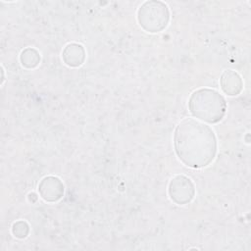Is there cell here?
Here are the masks:
<instances>
[{
    "label": "cell",
    "instance_id": "8992f818",
    "mask_svg": "<svg viewBox=\"0 0 251 251\" xmlns=\"http://www.w3.org/2000/svg\"><path fill=\"white\" fill-rule=\"evenodd\" d=\"M221 85L227 95H237L242 88V81L236 73L226 71L222 75Z\"/></svg>",
    "mask_w": 251,
    "mask_h": 251
},
{
    "label": "cell",
    "instance_id": "6da1fadb",
    "mask_svg": "<svg viewBox=\"0 0 251 251\" xmlns=\"http://www.w3.org/2000/svg\"><path fill=\"white\" fill-rule=\"evenodd\" d=\"M175 148L178 158L188 167L209 165L216 154V138L213 130L193 119L182 121L175 132Z\"/></svg>",
    "mask_w": 251,
    "mask_h": 251
},
{
    "label": "cell",
    "instance_id": "277c9868",
    "mask_svg": "<svg viewBox=\"0 0 251 251\" xmlns=\"http://www.w3.org/2000/svg\"><path fill=\"white\" fill-rule=\"evenodd\" d=\"M169 192L172 200L179 205H183L192 199L194 195V187L189 178L178 176L172 179Z\"/></svg>",
    "mask_w": 251,
    "mask_h": 251
},
{
    "label": "cell",
    "instance_id": "5b68a950",
    "mask_svg": "<svg viewBox=\"0 0 251 251\" xmlns=\"http://www.w3.org/2000/svg\"><path fill=\"white\" fill-rule=\"evenodd\" d=\"M41 196L46 201H56L62 197L64 193V186L60 179L56 177H46L39 185Z\"/></svg>",
    "mask_w": 251,
    "mask_h": 251
},
{
    "label": "cell",
    "instance_id": "7a4b0ae2",
    "mask_svg": "<svg viewBox=\"0 0 251 251\" xmlns=\"http://www.w3.org/2000/svg\"><path fill=\"white\" fill-rule=\"evenodd\" d=\"M226 101L217 91L211 89H199L189 99L191 114L208 123L221 121L226 112Z\"/></svg>",
    "mask_w": 251,
    "mask_h": 251
},
{
    "label": "cell",
    "instance_id": "52a82bcc",
    "mask_svg": "<svg viewBox=\"0 0 251 251\" xmlns=\"http://www.w3.org/2000/svg\"><path fill=\"white\" fill-rule=\"evenodd\" d=\"M65 51L72 53V57L65 60L67 65L75 67V66H79L82 64L83 59H84V51H83V48L81 45L70 44L66 47Z\"/></svg>",
    "mask_w": 251,
    "mask_h": 251
},
{
    "label": "cell",
    "instance_id": "3957f363",
    "mask_svg": "<svg viewBox=\"0 0 251 251\" xmlns=\"http://www.w3.org/2000/svg\"><path fill=\"white\" fill-rule=\"evenodd\" d=\"M138 21L145 30L159 32L168 25V8L162 2H146L138 11Z\"/></svg>",
    "mask_w": 251,
    "mask_h": 251
}]
</instances>
